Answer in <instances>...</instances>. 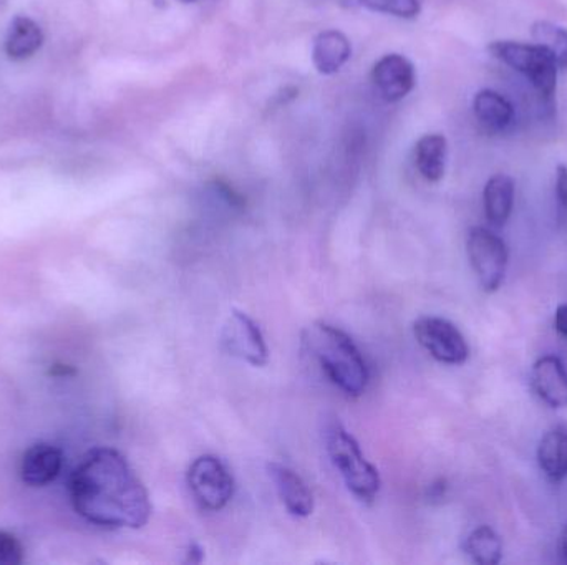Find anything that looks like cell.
Listing matches in <instances>:
<instances>
[{
  "mask_svg": "<svg viewBox=\"0 0 567 565\" xmlns=\"http://www.w3.org/2000/svg\"><path fill=\"white\" fill-rule=\"evenodd\" d=\"M70 500L79 516L106 530H140L152 516L145 484L113 448L90 450L70 478Z\"/></svg>",
  "mask_w": 567,
  "mask_h": 565,
  "instance_id": "cell-1",
  "label": "cell"
},
{
  "mask_svg": "<svg viewBox=\"0 0 567 565\" xmlns=\"http://www.w3.org/2000/svg\"><path fill=\"white\" fill-rule=\"evenodd\" d=\"M303 344L339 390L349 397L363 395L370 380L369 367L346 332L329 324H313L307 328Z\"/></svg>",
  "mask_w": 567,
  "mask_h": 565,
  "instance_id": "cell-2",
  "label": "cell"
},
{
  "mask_svg": "<svg viewBox=\"0 0 567 565\" xmlns=\"http://www.w3.org/2000/svg\"><path fill=\"white\" fill-rule=\"evenodd\" d=\"M326 444L347 490L362 503H373L379 496L382 480L379 470L363 457L355 438L339 421H333L327 427Z\"/></svg>",
  "mask_w": 567,
  "mask_h": 565,
  "instance_id": "cell-3",
  "label": "cell"
},
{
  "mask_svg": "<svg viewBox=\"0 0 567 565\" xmlns=\"http://www.w3.org/2000/svg\"><path fill=\"white\" fill-rule=\"evenodd\" d=\"M493 59L522 73L536 92L549 106L555 103L558 88L559 66L555 56L539 43L515 42V40H496L488 46Z\"/></svg>",
  "mask_w": 567,
  "mask_h": 565,
  "instance_id": "cell-4",
  "label": "cell"
},
{
  "mask_svg": "<svg viewBox=\"0 0 567 565\" xmlns=\"http://www.w3.org/2000/svg\"><path fill=\"white\" fill-rule=\"evenodd\" d=\"M188 486L199 506L208 511H221L235 496L231 471L213 454H203L189 464Z\"/></svg>",
  "mask_w": 567,
  "mask_h": 565,
  "instance_id": "cell-5",
  "label": "cell"
},
{
  "mask_svg": "<svg viewBox=\"0 0 567 565\" xmlns=\"http://www.w3.org/2000/svg\"><path fill=\"white\" fill-rule=\"evenodd\" d=\"M470 264L483 291H498L508 268V248L505 241L486 228H473L466 241Z\"/></svg>",
  "mask_w": 567,
  "mask_h": 565,
  "instance_id": "cell-6",
  "label": "cell"
},
{
  "mask_svg": "<svg viewBox=\"0 0 567 565\" xmlns=\"http://www.w3.org/2000/svg\"><path fill=\"white\" fill-rule=\"evenodd\" d=\"M416 342L435 360L446 365H462L468 360L470 347L462 332L442 317H420L413 324Z\"/></svg>",
  "mask_w": 567,
  "mask_h": 565,
  "instance_id": "cell-7",
  "label": "cell"
},
{
  "mask_svg": "<svg viewBox=\"0 0 567 565\" xmlns=\"http://www.w3.org/2000/svg\"><path fill=\"white\" fill-rule=\"evenodd\" d=\"M223 345L226 352L252 367H265L269 362V348L259 325L245 312L233 311L223 327Z\"/></svg>",
  "mask_w": 567,
  "mask_h": 565,
  "instance_id": "cell-8",
  "label": "cell"
},
{
  "mask_svg": "<svg viewBox=\"0 0 567 565\" xmlns=\"http://www.w3.org/2000/svg\"><path fill=\"white\" fill-rule=\"evenodd\" d=\"M372 80L377 92L385 102H400L415 88V66L406 56L389 53L373 66Z\"/></svg>",
  "mask_w": 567,
  "mask_h": 565,
  "instance_id": "cell-9",
  "label": "cell"
},
{
  "mask_svg": "<svg viewBox=\"0 0 567 565\" xmlns=\"http://www.w3.org/2000/svg\"><path fill=\"white\" fill-rule=\"evenodd\" d=\"M532 384L536 395L551 408L567 407V368L555 355L539 358L533 367Z\"/></svg>",
  "mask_w": 567,
  "mask_h": 565,
  "instance_id": "cell-10",
  "label": "cell"
},
{
  "mask_svg": "<svg viewBox=\"0 0 567 565\" xmlns=\"http://www.w3.org/2000/svg\"><path fill=\"white\" fill-rule=\"evenodd\" d=\"M268 473L276 484L284 506L293 517H309L313 513L312 491L303 483L302 478L281 463H269Z\"/></svg>",
  "mask_w": 567,
  "mask_h": 565,
  "instance_id": "cell-11",
  "label": "cell"
},
{
  "mask_svg": "<svg viewBox=\"0 0 567 565\" xmlns=\"http://www.w3.org/2000/svg\"><path fill=\"white\" fill-rule=\"evenodd\" d=\"M63 467V453L50 443H37L22 458V480L30 486H47L56 480Z\"/></svg>",
  "mask_w": 567,
  "mask_h": 565,
  "instance_id": "cell-12",
  "label": "cell"
},
{
  "mask_svg": "<svg viewBox=\"0 0 567 565\" xmlns=\"http://www.w3.org/2000/svg\"><path fill=\"white\" fill-rule=\"evenodd\" d=\"M473 113L488 133H503L515 122V106L496 90H480L473 98Z\"/></svg>",
  "mask_w": 567,
  "mask_h": 565,
  "instance_id": "cell-13",
  "label": "cell"
},
{
  "mask_svg": "<svg viewBox=\"0 0 567 565\" xmlns=\"http://www.w3.org/2000/svg\"><path fill=\"white\" fill-rule=\"evenodd\" d=\"M45 42L42 27L27 15H16L9 23L3 50L10 60L22 62L42 49Z\"/></svg>",
  "mask_w": 567,
  "mask_h": 565,
  "instance_id": "cell-14",
  "label": "cell"
},
{
  "mask_svg": "<svg viewBox=\"0 0 567 565\" xmlns=\"http://www.w3.org/2000/svg\"><path fill=\"white\" fill-rule=\"evenodd\" d=\"M350 55H352V45L339 30H326L313 40V65L322 75H333L339 72L349 62Z\"/></svg>",
  "mask_w": 567,
  "mask_h": 565,
  "instance_id": "cell-15",
  "label": "cell"
},
{
  "mask_svg": "<svg viewBox=\"0 0 567 565\" xmlns=\"http://www.w3.org/2000/svg\"><path fill=\"white\" fill-rule=\"evenodd\" d=\"M515 179L508 175H495L486 182L483 191L485 215L489 224L503 228L515 208Z\"/></svg>",
  "mask_w": 567,
  "mask_h": 565,
  "instance_id": "cell-16",
  "label": "cell"
},
{
  "mask_svg": "<svg viewBox=\"0 0 567 565\" xmlns=\"http://www.w3.org/2000/svg\"><path fill=\"white\" fill-rule=\"evenodd\" d=\"M538 463L543 473L561 483L567 480V431L563 428H555L548 431L539 441Z\"/></svg>",
  "mask_w": 567,
  "mask_h": 565,
  "instance_id": "cell-17",
  "label": "cell"
},
{
  "mask_svg": "<svg viewBox=\"0 0 567 565\" xmlns=\"http://www.w3.org/2000/svg\"><path fill=\"white\" fill-rule=\"evenodd\" d=\"M449 143L443 135H425L415 146V165L420 175L430 182H439L445 176Z\"/></svg>",
  "mask_w": 567,
  "mask_h": 565,
  "instance_id": "cell-18",
  "label": "cell"
},
{
  "mask_svg": "<svg viewBox=\"0 0 567 565\" xmlns=\"http://www.w3.org/2000/svg\"><path fill=\"white\" fill-rule=\"evenodd\" d=\"M463 551L475 564L495 565L502 561L503 543L492 527L480 526L468 534Z\"/></svg>",
  "mask_w": 567,
  "mask_h": 565,
  "instance_id": "cell-19",
  "label": "cell"
},
{
  "mask_svg": "<svg viewBox=\"0 0 567 565\" xmlns=\"http://www.w3.org/2000/svg\"><path fill=\"white\" fill-rule=\"evenodd\" d=\"M532 35L536 43L549 50L559 70H567V29L548 20L533 23Z\"/></svg>",
  "mask_w": 567,
  "mask_h": 565,
  "instance_id": "cell-20",
  "label": "cell"
},
{
  "mask_svg": "<svg viewBox=\"0 0 567 565\" xmlns=\"http://www.w3.org/2000/svg\"><path fill=\"white\" fill-rule=\"evenodd\" d=\"M360 3L372 12L386 13L400 19H415L422 10L420 0H360Z\"/></svg>",
  "mask_w": 567,
  "mask_h": 565,
  "instance_id": "cell-21",
  "label": "cell"
},
{
  "mask_svg": "<svg viewBox=\"0 0 567 565\" xmlns=\"http://www.w3.org/2000/svg\"><path fill=\"white\" fill-rule=\"evenodd\" d=\"M23 547L12 534L0 531V565L22 564Z\"/></svg>",
  "mask_w": 567,
  "mask_h": 565,
  "instance_id": "cell-22",
  "label": "cell"
},
{
  "mask_svg": "<svg viewBox=\"0 0 567 565\" xmlns=\"http://www.w3.org/2000/svg\"><path fill=\"white\" fill-rule=\"evenodd\" d=\"M556 205H558L559 226H567V166L556 168Z\"/></svg>",
  "mask_w": 567,
  "mask_h": 565,
  "instance_id": "cell-23",
  "label": "cell"
},
{
  "mask_svg": "<svg viewBox=\"0 0 567 565\" xmlns=\"http://www.w3.org/2000/svg\"><path fill=\"white\" fill-rule=\"evenodd\" d=\"M555 327L559 335L567 338V304L559 305L555 315Z\"/></svg>",
  "mask_w": 567,
  "mask_h": 565,
  "instance_id": "cell-24",
  "label": "cell"
},
{
  "mask_svg": "<svg viewBox=\"0 0 567 565\" xmlns=\"http://www.w3.org/2000/svg\"><path fill=\"white\" fill-rule=\"evenodd\" d=\"M561 551H563V556H565V559L567 561V524H566L565 531H563Z\"/></svg>",
  "mask_w": 567,
  "mask_h": 565,
  "instance_id": "cell-25",
  "label": "cell"
},
{
  "mask_svg": "<svg viewBox=\"0 0 567 565\" xmlns=\"http://www.w3.org/2000/svg\"><path fill=\"white\" fill-rule=\"evenodd\" d=\"M179 2L192 3V2H198V0H179Z\"/></svg>",
  "mask_w": 567,
  "mask_h": 565,
  "instance_id": "cell-26",
  "label": "cell"
}]
</instances>
